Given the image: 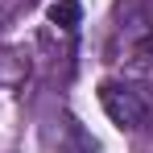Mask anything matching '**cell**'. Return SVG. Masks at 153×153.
<instances>
[{
  "label": "cell",
  "mask_w": 153,
  "mask_h": 153,
  "mask_svg": "<svg viewBox=\"0 0 153 153\" xmlns=\"http://www.w3.org/2000/svg\"><path fill=\"white\" fill-rule=\"evenodd\" d=\"M100 103L103 112H108V120L116 128H141L145 124V116H149V108H145V100L132 91V87H124V83H116V79H103L100 83Z\"/></svg>",
  "instance_id": "obj_1"
},
{
  "label": "cell",
  "mask_w": 153,
  "mask_h": 153,
  "mask_svg": "<svg viewBox=\"0 0 153 153\" xmlns=\"http://www.w3.org/2000/svg\"><path fill=\"white\" fill-rule=\"evenodd\" d=\"M46 17H50V25H58V29H79V21H83V4L79 0H54L50 8H46Z\"/></svg>",
  "instance_id": "obj_2"
},
{
  "label": "cell",
  "mask_w": 153,
  "mask_h": 153,
  "mask_svg": "<svg viewBox=\"0 0 153 153\" xmlns=\"http://www.w3.org/2000/svg\"><path fill=\"white\" fill-rule=\"evenodd\" d=\"M137 75H145V79H153V37L149 42H141L137 50H132V62H128Z\"/></svg>",
  "instance_id": "obj_3"
}]
</instances>
